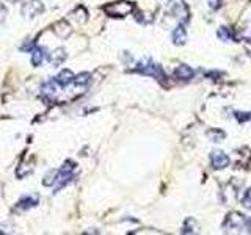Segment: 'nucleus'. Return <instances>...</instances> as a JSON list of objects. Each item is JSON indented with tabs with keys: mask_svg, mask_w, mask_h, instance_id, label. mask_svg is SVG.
Listing matches in <instances>:
<instances>
[{
	"mask_svg": "<svg viewBox=\"0 0 251 235\" xmlns=\"http://www.w3.org/2000/svg\"><path fill=\"white\" fill-rule=\"evenodd\" d=\"M102 10H104V13L110 16V18H126V16L133 13L135 5L132 2H127V0H120V2L107 3Z\"/></svg>",
	"mask_w": 251,
	"mask_h": 235,
	"instance_id": "f257e3e1",
	"label": "nucleus"
},
{
	"mask_svg": "<svg viewBox=\"0 0 251 235\" xmlns=\"http://www.w3.org/2000/svg\"><path fill=\"white\" fill-rule=\"evenodd\" d=\"M135 70L140 74H143V75H151V77L157 78V80H163V78H165V72H163L162 66L157 65V63H154V61H151L149 58L140 60Z\"/></svg>",
	"mask_w": 251,
	"mask_h": 235,
	"instance_id": "f03ea898",
	"label": "nucleus"
},
{
	"mask_svg": "<svg viewBox=\"0 0 251 235\" xmlns=\"http://www.w3.org/2000/svg\"><path fill=\"white\" fill-rule=\"evenodd\" d=\"M74 169H75V163L66 160L63 163V166L58 169V179H57V184H55V193H58L63 187H66L71 180L74 179Z\"/></svg>",
	"mask_w": 251,
	"mask_h": 235,
	"instance_id": "7ed1b4c3",
	"label": "nucleus"
},
{
	"mask_svg": "<svg viewBox=\"0 0 251 235\" xmlns=\"http://www.w3.org/2000/svg\"><path fill=\"white\" fill-rule=\"evenodd\" d=\"M44 11V5L41 0H27L22 5V16L24 18L33 19L38 14H41Z\"/></svg>",
	"mask_w": 251,
	"mask_h": 235,
	"instance_id": "20e7f679",
	"label": "nucleus"
},
{
	"mask_svg": "<svg viewBox=\"0 0 251 235\" xmlns=\"http://www.w3.org/2000/svg\"><path fill=\"white\" fill-rule=\"evenodd\" d=\"M171 14L180 22V24H187L190 21V10H188L187 3L184 0H176L171 6Z\"/></svg>",
	"mask_w": 251,
	"mask_h": 235,
	"instance_id": "39448f33",
	"label": "nucleus"
},
{
	"mask_svg": "<svg viewBox=\"0 0 251 235\" xmlns=\"http://www.w3.org/2000/svg\"><path fill=\"white\" fill-rule=\"evenodd\" d=\"M245 221H247L245 216L237 213V212H232V213L226 216L223 227L225 229H242V227H245Z\"/></svg>",
	"mask_w": 251,
	"mask_h": 235,
	"instance_id": "423d86ee",
	"label": "nucleus"
},
{
	"mask_svg": "<svg viewBox=\"0 0 251 235\" xmlns=\"http://www.w3.org/2000/svg\"><path fill=\"white\" fill-rule=\"evenodd\" d=\"M33 168H35V155L30 154L21 162V164L18 166V171H16V176H18V179L25 177L30 174L31 171H33Z\"/></svg>",
	"mask_w": 251,
	"mask_h": 235,
	"instance_id": "0eeeda50",
	"label": "nucleus"
},
{
	"mask_svg": "<svg viewBox=\"0 0 251 235\" xmlns=\"http://www.w3.org/2000/svg\"><path fill=\"white\" fill-rule=\"evenodd\" d=\"M229 157H227L223 151H214L210 154V163L215 169H225L229 164Z\"/></svg>",
	"mask_w": 251,
	"mask_h": 235,
	"instance_id": "6e6552de",
	"label": "nucleus"
},
{
	"mask_svg": "<svg viewBox=\"0 0 251 235\" xmlns=\"http://www.w3.org/2000/svg\"><path fill=\"white\" fill-rule=\"evenodd\" d=\"M39 204V198L36 194H27L24 196L22 199H19V202L16 204V210H21V212H27L30 209L36 207Z\"/></svg>",
	"mask_w": 251,
	"mask_h": 235,
	"instance_id": "1a4fd4ad",
	"label": "nucleus"
},
{
	"mask_svg": "<svg viewBox=\"0 0 251 235\" xmlns=\"http://www.w3.org/2000/svg\"><path fill=\"white\" fill-rule=\"evenodd\" d=\"M52 31L55 35H57L58 38L61 39H66L71 36V33H73V28H71V25L66 22V21H58V22H55L53 25H52Z\"/></svg>",
	"mask_w": 251,
	"mask_h": 235,
	"instance_id": "9d476101",
	"label": "nucleus"
},
{
	"mask_svg": "<svg viewBox=\"0 0 251 235\" xmlns=\"http://www.w3.org/2000/svg\"><path fill=\"white\" fill-rule=\"evenodd\" d=\"M68 19L71 22L77 24V25H82V24H85L86 21H88V11H86L83 6H77L74 11H71L68 14Z\"/></svg>",
	"mask_w": 251,
	"mask_h": 235,
	"instance_id": "9b49d317",
	"label": "nucleus"
},
{
	"mask_svg": "<svg viewBox=\"0 0 251 235\" xmlns=\"http://www.w3.org/2000/svg\"><path fill=\"white\" fill-rule=\"evenodd\" d=\"M66 57H68L66 50L63 49V47H57V49H55L53 52L49 53V57H47V58H49V63H50L52 66L57 68V66H60V65H63V63H65Z\"/></svg>",
	"mask_w": 251,
	"mask_h": 235,
	"instance_id": "f8f14e48",
	"label": "nucleus"
},
{
	"mask_svg": "<svg viewBox=\"0 0 251 235\" xmlns=\"http://www.w3.org/2000/svg\"><path fill=\"white\" fill-rule=\"evenodd\" d=\"M58 88H60V85H58V82L53 78V80H47V82L43 85L41 91H43V94H44L46 97L53 99V97L58 94Z\"/></svg>",
	"mask_w": 251,
	"mask_h": 235,
	"instance_id": "ddd939ff",
	"label": "nucleus"
},
{
	"mask_svg": "<svg viewBox=\"0 0 251 235\" xmlns=\"http://www.w3.org/2000/svg\"><path fill=\"white\" fill-rule=\"evenodd\" d=\"M74 77H75V75H74L73 72H71L69 69H63L61 72H60L57 77H55V80L58 82V85L61 86V88H66L68 85L74 83Z\"/></svg>",
	"mask_w": 251,
	"mask_h": 235,
	"instance_id": "4468645a",
	"label": "nucleus"
},
{
	"mask_svg": "<svg viewBox=\"0 0 251 235\" xmlns=\"http://www.w3.org/2000/svg\"><path fill=\"white\" fill-rule=\"evenodd\" d=\"M171 39H173V44L175 46H184L187 43V31L182 25H177L175 28L171 35Z\"/></svg>",
	"mask_w": 251,
	"mask_h": 235,
	"instance_id": "2eb2a0df",
	"label": "nucleus"
},
{
	"mask_svg": "<svg viewBox=\"0 0 251 235\" xmlns=\"http://www.w3.org/2000/svg\"><path fill=\"white\" fill-rule=\"evenodd\" d=\"M235 39H239V41H245V43L251 41V21L242 24L239 31H235Z\"/></svg>",
	"mask_w": 251,
	"mask_h": 235,
	"instance_id": "dca6fc26",
	"label": "nucleus"
},
{
	"mask_svg": "<svg viewBox=\"0 0 251 235\" xmlns=\"http://www.w3.org/2000/svg\"><path fill=\"white\" fill-rule=\"evenodd\" d=\"M193 69L188 66V65H179L176 69H175V75L179 78V80H190L193 78Z\"/></svg>",
	"mask_w": 251,
	"mask_h": 235,
	"instance_id": "f3484780",
	"label": "nucleus"
},
{
	"mask_svg": "<svg viewBox=\"0 0 251 235\" xmlns=\"http://www.w3.org/2000/svg\"><path fill=\"white\" fill-rule=\"evenodd\" d=\"M217 36L222 39L225 43H229V41H235V31L231 27H220L217 30Z\"/></svg>",
	"mask_w": 251,
	"mask_h": 235,
	"instance_id": "a211bd4d",
	"label": "nucleus"
},
{
	"mask_svg": "<svg viewBox=\"0 0 251 235\" xmlns=\"http://www.w3.org/2000/svg\"><path fill=\"white\" fill-rule=\"evenodd\" d=\"M46 58V49L44 47H35L33 52H31V63H33V66H41L43 61Z\"/></svg>",
	"mask_w": 251,
	"mask_h": 235,
	"instance_id": "6ab92c4d",
	"label": "nucleus"
},
{
	"mask_svg": "<svg viewBox=\"0 0 251 235\" xmlns=\"http://www.w3.org/2000/svg\"><path fill=\"white\" fill-rule=\"evenodd\" d=\"M206 135L210 141H214V143H222L226 137V133L222 129H209L206 132Z\"/></svg>",
	"mask_w": 251,
	"mask_h": 235,
	"instance_id": "aec40b11",
	"label": "nucleus"
},
{
	"mask_svg": "<svg viewBox=\"0 0 251 235\" xmlns=\"http://www.w3.org/2000/svg\"><path fill=\"white\" fill-rule=\"evenodd\" d=\"M57 179H58V169H50L43 179V185L44 187H53L57 184Z\"/></svg>",
	"mask_w": 251,
	"mask_h": 235,
	"instance_id": "412c9836",
	"label": "nucleus"
},
{
	"mask_svg": "<svg viewBox=\"0 0 251 235\" xmlns=\"http://www.w3.org/2000/svg\"><path fill=\"white\" fill-rule=\"evenodd\" d=\"M198 232V223L193 218H187L182 226V234H195Z\"/></svg>",
	"mask_w": 251,
	"mask_h": 235,
	"instance_id": "4be33fe9",
	"label": "nucleus"
},
{
	"mask_svg": "<svg viewBox=\"0 0 251 235\" xmlns=\"http://www.w3.org/2000/svg\"><path fill=\"white\" fill-rule=\"evenodd\" d=\"M91 80V74L90 72H82L74 77V85L75 86H86Z\"/></svg>",
	"mask_w": 251,
	"mask_h": 235,
	"instance_id": "5701e85b",
	"label": "nucleus"
},
{
	"mask_svg": "<svg viewBox=\"0 0 251 235\" xmlns=\"http://www.w3.org/2000/svg\"><path fill=\"white\" fill-rule=\"evenodd\" d=\"M242 206L245 209H251V188H248V190L243 193L242 196Z\"/></svg>",
	"mask_w": 251,
	"mask_h": 235,
	"instance_id": "b1692460",
	"label": "nucleus"
},
{
	"mask_svg": "<svg viewBox=\"0 0 251 235\" xmlns=\"http://www.w3.org/2000/svg\"><path fill=\"white\" fill-rule=\"evenodd\" d=\"M207 3H209V8H210V10L217 11V10H220V8H222L223 0H207Z\"/></svg>",
	"mask_w": 251,
	"mask_h": 235,
	"instance_id": "393cba45",
	"label": "nucleus"
},
{
	"mask_svg": "<svg viewBox=\"0 0 251 235\" xmlns=\"http://www.w3.org/2000/svg\"><path fill=\"white\" fill-rule=\"evenodd\" d=\"M35 41H28V43H24L22 46H21V50L22 52H33V49H35Z\"/></svg>",
	"mask_w": 251,
	"mask_h": 235,
	"instance_id": "a878e982",
	"label": "nucleus"
},
{
	"mask_svg": "<svg viewBox=\"0 0 251 235\" xmlns=\"http://www.w3.org/2000/svg\"><path fill=\"white\" fill-rule=\"evenodd\" d=\"M237 116V119L240 122H247V121H251V113H235Z\"/></svg>",
	"mask_w": 251,
	"mask_h": 235,
	"instance_id": "bb28decb",
	"label": "nucleus"
},
{
	"mask_svg": "<svg viewBox=\"0 0 251 235\" xmlns=\"http://www.w3.org/2000/svg\"><path fill=\"white\" fill-rule=\"evenodd\" d=\"M5 18H6V8L2 3H0V22H3Z\"/></svg>",
	"mask_w": 251,
	"mask_h": 235,
	"instance_id": "cd10ccee",
	"label": "nucleus"
},
{
	"mask_svg": "<svg viewBox=\"0 0 251 235\" xmlns=\"http://www.w3.org/2000/svg\"><path fill=\"white\" fill-rule=\"evenodd\" d=\"M245 229L251 234V218H247V221H245Z\"/></svg>",
	"mask_w": 251,
	"mask_h": 235,
	"instance_id": "c85d7f7f",
	"label": "nucleus"
},
{
	"mask_svg": "<svg viewBox=\"0 0 251 235\" xmlns=\"http://www.w3.org/2000/svg\"><path fill=\"white\" fill-rule=\"evenodd\" d=\"M247 53H248L250 57H251V41H250V43L247 44Z\"/></svg>",
	"mask_w": 251,
	"mask_h": 235,
	"instance_id": "c756f323",
	"label": "nucleus"
},
{
	"mask_svg": "<svg viewBox=\"0 0 251 235\" xmlns=\"http://www.w3.org/2000/svg\"><path fill=\"white\" fill-rule=\"evenodd\" d=\"M6 2H10V3H18L19 0H6Z\"/></svg>",
	"mask_w": 251,
	"mask_h": 235,
	"instance_id": "7c9ffc66",
	"label": "nucleus"
}]
</instances>
